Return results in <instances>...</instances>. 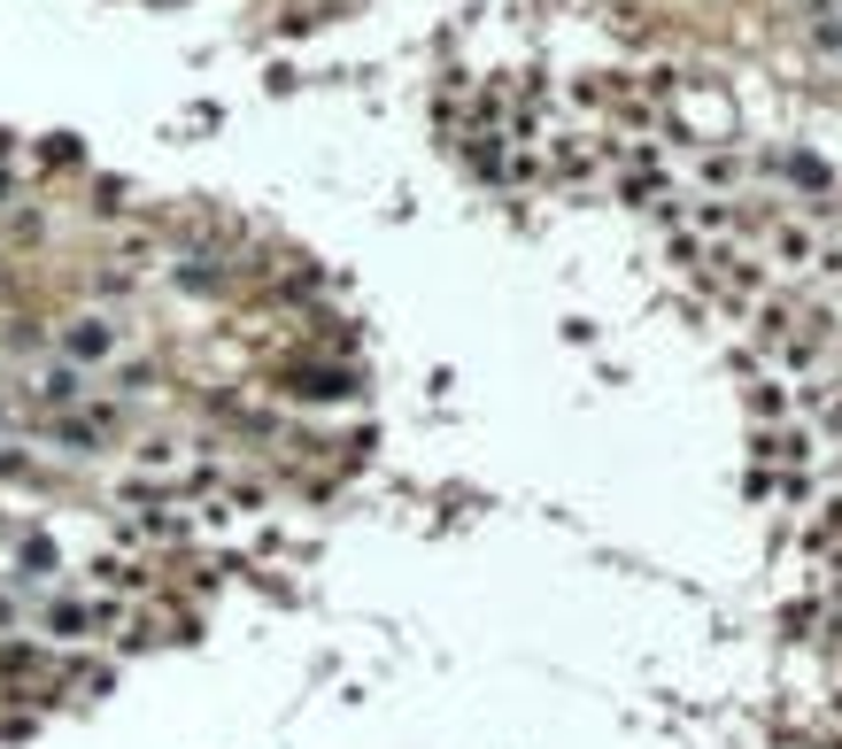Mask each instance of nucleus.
Wrapping results in <instances>:
<instances>
[{"label":"nucleus","instance_id":"1","mask_svg":"<svg viewBox=\"0 0 842 749\" xmlns=\"http://www.w3.org/2000/svg\"><path fill=\"white\" fill-rule=\"evenodd\" d=\"M811 40H819L827 55H842V9H819V16H811Z\"/></svg>","mask_w":842,"mask_h":749},{"label":"nucleus","instance_id":"2","mask_svg":"<svg viewBox=\"0 0 842 749\" xmlns=\"http://www.w3.org/2000/svg\"><path fill=\"white\" fill-rule=\"evenodd\" d=\"M70 348H78V355H109V332H101V324H86V332H70Z\"/></svg>","mask_w":842,"mask_h":749}]
</instances>
